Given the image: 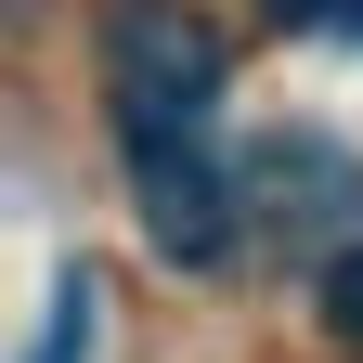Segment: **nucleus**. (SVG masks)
<instances>
[{"label":"nucleus","mask_w":363,"mask_h":363,"mask_svg":"<svg viewBox=\"0 0 363 363\" xmlns=\"http://www.w3.org/2000/svg\"><path fill=\"white\" fill-rule=\"evenodd\" d=\"M104 104H117V156H130V195H143V234L208 272L234 259V169H220V39L169 0H130L104 26Z\"/></svg>","instance_id":"obj_1"},{"label":"nucleus","mask_w":363,"mask_h":363,"mask_svg":"<svg viewBox=\"0 0 363 363\" xmlns=\"http://www.w3.org/2000/svg\"><path fill=\"white\" fill-rule=\"evenodd\" d=\"M91 350H104V286H91V272H65V286H52V325H39L26 363H91Z\"/></svg>","instance_id":"obj_2"},{"label":"nucleus","mask_w":363,"mask_h":363,"mask_svg":"<svg viewBox=\"0 0 363 363\" xmlns=\"http://www.w3.org/2000/svg\"><path fill=\"white\" fill-rule=\"evenodd\" d=\"M325 298H337V325H350V337H363V247H350V259H337V286H325Z\"/></svg>","instance_id":"obj_3"},{"label":"nucleus","mask_w":363,"mask_h":363,"mask_svg":"<svg viewBox=\"0 0 363 363\" xmlns=\"http://www.w3.org/2000/svg\"><path fill=\"white\" fill-rule=\"evenodd\" d=\"M286 13H311V26H337V39H363V0H286Z\"/></svg>","instance_id":"obj_4"}]
</instances>
